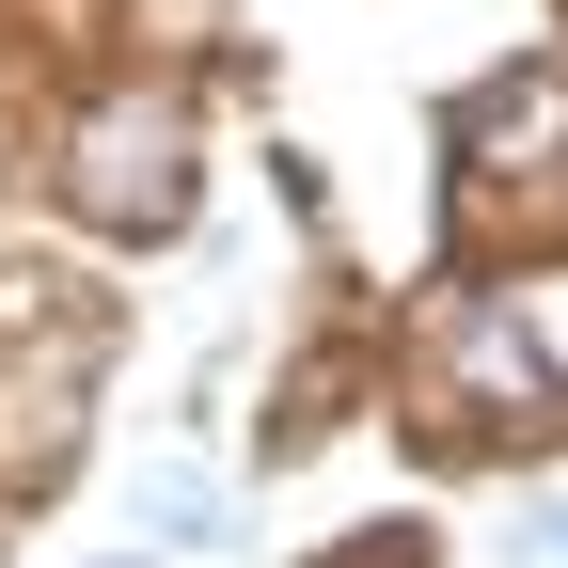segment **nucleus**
<instances>
[{"mask_svg":"<svg viewBox=\"0 0 568 568\" xmlns=\"http://www.w3.org/2000/svg\"><path fill=\"white\" fill-rule=\"evenodd\" d=\"M80 205H95V222H174V111H95Z\"/></svg>","mask_w":568,"mask_h":568,"instance_id":"1","label":"nucleus"},{"mask_svg":"<svg viewBox=\"0 0 568 568\" xmlns=\"http://www.w3.org/2000/svg\"><path fill=\"white\" fill-rule=\"evenodd\" d=\"M458 379H474L489 410H537V395H552V364H537V332H506V316H458Z\"/></svg>","mask_w":568,"mask_h":568,"instance_id":"2","label":"nucleus"},{"mask_svg":"<svg viewBox=\"0 0 568 568\" xmlns=\"http://www.w3.org/2000/svg\"><path fill=\"white\" fill-rule=\"evenodd\" d=\"M521 552H537V568H568V506H521Z\"/></svg>","mask_w":568,"mask_h":568,"instance_id":"3","label":"nucleus"}]
</instances>
